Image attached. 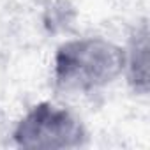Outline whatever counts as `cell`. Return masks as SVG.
Listing matches in <instances>:
<instances>
[{"label":"cell","mask_w":150,"mask_h":150,"mask_svg":"<svg viewBox=\"0 0 150 150\" xmlns=\"http://www.w3.org/2000/svg\"><path fill=\"white\" fill-rule=\"evenodd\" d=\"M124 74V46L99 35L67 39L55 50L51 80L62 94H96Z\"/></svg>","instance_id":"cell-1"},{"label":"cell","mask_w":150,"mask_h":150,"mask_svg":"<svg viewBox=\"0 0 150 150\" xmlns=\"http://www.w3.org/2000/svg\"><path fill=\"white\" fill-rule=\"evenodd\" d=\"M18 148L72 150L90 143L85 122L71 108L51 101L35 103L14 124L11 132Z\"/></svg>","instance_id":"cell-2"},{"label":"cell","mask_w":150,"mask_h":150,"mask_svg":"<svg viewBox=\"0 0 150 150\" xmlns=\"http://www.w3.org/2000/svg\"><path fill=\"white\" fill-rule=\"evenodd\" d=\"M148 53H150V32L148 21L141 20L129 34L127 44L124 46V74L127 87L136 96H148Z\"/></svg>","instance_id":"cell-3"},{"label":"cell","mask_w":150,"mask_h":150,"mask_svg":"<svg viewBox=\"0 0 150 150\" xmlns=\"http://www.w3.org/2000/svg\"><path fill=\"white\" fill-rule=\"evenodd\" d=\"M76 18V11L71 6L69 0H55L51 7H48L44 16V25L50 32H60L65 30Z\"/></svg>","instance_id":"cell-4"}]
</instances>
